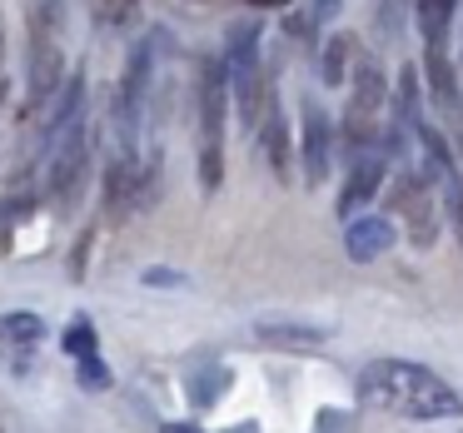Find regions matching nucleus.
I'll list each match as a JSON object with an SVG mask.
<instances>
[{"label":"nucleus","instance_id":"cd10ccee","mask_svg":"<svg viewBox=\"0 0 463 433\" xmlns=\"http://www.w3.org/2000/svg\"><path fill=\"white\" fill-rule=\"evenodd\" d=\"M234 433H254V423H240V428H234Z\"/></svg>","mask_w":463,"mask_h":433},{"label":"nucleus","instance_id":"f3484780","mask_svg":"<svg viewBox=\"0 0 463 433\" xmlns=\"http://www.w3.org/2000/svg\"><path fill=\"white\" fill-rule=\"evenodd\" d=\"M373 35L393 45L403 35V0H373Z\"/></svg>","mask_w":463,"mask_h":433},{"label":"nucleus","instance_id":"5701e85b","mask_svg":"<svg viewBox=\"0 0 463 433\" xmlns=\"http://www.w3.org/2000/svg\"><path fill=\"white\" fill-rule=\"evenodd\" d=\"M289 35L294 41H304V45H314L319 35H314V15H289Z\"/></svg>","mask_w":463,"mask_h":433},{"label":"nucleus","instance_id":"0eeeda50","mask_svg":"<svg viewBox=\"0 0 463 433\" xmlns=\"http://www.w3.org/2000/svg\"><path fill=\"white\" fill-rule=\"evenodd\" d=\"M294 155H299V174L309 190H319L334 170V155H339V140H334L329 110H324L314 95H304L299 105V130H294Z\"/></svg>","mask_w":463,"mask_h":433},{"label":"nucleus","instance_id":"39448f33","mask_svg":"<svg viewBox=\"0 0 463 433\" xmlns=\"http://www.w3.org/2000/svg\"><path fill=\"white\" fill-rule=\"evenodd\" d=\"M224 71H230V100H234V110H240V125L244 130H260L274 71H264L260 31H254V25H234L230 45H224Z\"/></svg>","mask_w":463,"mask_h":433},{"label":"nucleus","instance_id":"a878e982","mask_svg":"<svg viewBox=\"0 0 463 433\" xmlns=\"http://www.w3.org/2000/svg\"><path fill=\"white\" fill-rule=\"evenodd\" d=\"M334 5H339V0H314V15H329Z\"/></svg>","mask_w":463,"mask_h":433},{"label":"nucleus","instance_id":"f257e3e1","mask_svg":"<svg viewBox=\"0 0 463 433\" xmlns=\"http://www.w3.org/2000/svg\"><path fill=\"white\" fill-rule=\"evenodd\" d=\"M354 393H359L364 409L399 413V419H419V423L463 413V393L443 373L409 359H369L354 379Z\"/></svg>","mask_w":463,"mask_h":433},{"label":"nucleus","instance_id":"b1692460","mask_svg":"<svg viewBox=\"0 0 463 433\" xmlns=\"http://www.w3.org/2000/svg\"><path fill=\"white\" fill-rule=\"evenodd\" d=\"M145 284H184L180 274H170V269H150L145 274Z\"/></svg>","mask_w":463,"mask_h":433},{"label":"nucleus","instance_id":"aec40b11","mask_svg":"<svg viewBox=\"0 0 463 433\" xmlns=\"http://www.w3.org/2000/svg\"><path fill=\"white\" fill-rule=\"evenodd\" d=\"M75 379H80L85 393H105V389L115 383V373L105 369V359L95 353V359H80V363H75Z\"/></svg>","mask_w":463,"mask_h":433},{"label":"nucleus","instance_id":"f03ea898","mask_svg":"<svg viewBox=\"0 0 463 433\" xmlns=\"http://www.w3.org/2000/svg\"><path fill=\"white\" fill-rule=\"evenodd\" d=\"M65 90V0H25V105L45 110Z\"/></svg>","mask_w":463,"mask_h":433},{"label":"nucleus","instance_id":"412c9836","mask_svg":"<svg viewBox=\"0 0 463 433\" xmlns=\"http://www.w3.org/2000/svg\"><path fill=\"white\" fill-rule=\"evenodd\" d=\"M319 433H354V419L339 409H319Z\"/></svg>","mask_w":463,"mask_h":433},{"label":"nucleus","instance_id":"c85d7f7f","mask_svg":"<svg viewBox=\"0 0 463 433\" xmlns=\"http://www.w3.org/2000/svg\"><path fill=\"white\" fill-rule=\"evenodd\" d=\"M254 5H284V0H254Z\"/></svg>","mask_w":463,"mask_h":433},{"label":"nucleus","instance_id":"2eb2a0df","mask_svg":"<svg viewBox=\"0 0 463 433\" xmlns=\"http://www.w3.org/2000/svg\"><path fill=\"white\" fill-rule=\"evenodd\" d=\"M230 363H200V369H190V399L194 409H214L220 403V393L230 389Z\"/></svg>","mask_w":463,"mask_h":433},{"label":"nucleus","instance_id":"20e7f679","mask_svg":"<svg viewBox=\"0 0 463 433\" xmlns=\"http://www.w3.org/2000/svg\"><path fill=\"white\" fill-rule=\"evenodd\" d=\"M194 105H200V190L214 194L224 184V110H230V71L224 55L200 61V85H194Z\"/></svg>","mask_w":463,"mask_h":433},{"label":"nucleus","instance_id":"393cba45","mask_svg":"<svg viewBox=\"0 0 463 433\" xmlns=\"http://www.w3.org/2000/svg\"><path fill=\"white\" fill-rule=\"evenodd\" d=\"M160 433H204L200 423H180V419H170V423H160Z\"/></svg>","mask_w":463,"mask_h":433},{"label":"nucleus","instance_id":"c756f323","mask_svg":"<svg viewBox=\"0 0 463 433\" xmlns=\"http://www.w3.org/2000/svg\"><path fill=\"white\" fill-rule=\"evenodd\" d=\"M458 71H463V51H458Z\"/></svg>","mask_w":463,"mask_h":433},{"label":"nucleus","instance_id":"9b49d317","mask_svg":"<svg viewBox=\"0 0 463 433\" xmlns=\"http://www.w3.org/2000/svg\"><path fill=\"white\" fill-rule=\"evenodd\" d=\"M393 240H399V230H393L389 214H359V220L344 224V254H349L354 264L383 259V254L393 249Z\"/></svg>","mask_w":463,"mask_h":433},{"label":"nucleus","instance_id":"9d476101","mask_svg":"<svg viewBox=\"0 0 463 433\" xmlns=\"http://www.w3.org/2000/svg\"><path fill=\"white\" fill-rule=\"evenodd\" d=\"M389 155L383 150H369L364 160L349 165V174H344V190H339V220H354V214L364 210V204L373 200V194L383 190V180H389Z\"/></svg>","mask_w":463,"mask_h":433},{"label":"nucleus","instance_id":"a211bd4d","mask_svg":"<svg viewBox=\"0 0 463 433\" xmlns=\"http://www.w3.org/2000/svg\"><path fill=\"white\" fill-rule=\"evenodd\" d=\"M61 344H65V353H71L75 363H80V359H95V353H100V344H95V329H90L85 319H75L71 329L61 334Z\"/></svg>","mask_w":463,"mask_h":433},{"label":"nucleus","instance_id":"4be33fe9","mask_svg":"<svg viewBox=\"0 0 463 433\" xmlns=\"http://www.w3.org/2000/svg\"><path fill=\"white\" fill-rule=\"evenodd\" d=\"M449 210H453V224H458V244H463V180L458 174L449 180Z\"/></svg>","mask_w":463,"mask_h":433},{"label":"nucleus","instance_id":"6e6552de","mask_svg":"<svg viewBox=\"0 0 463 433\" xmlns=\"http://www.w3.org/2000/svg\"><path fill=\"white\" fill-rule=\"evenodd\" d=\"M260 155L264 165H269V174L279 184L294 180V165H299V155H294V130H289V115H284L279 105V80L269 85V100H264V120H260Z\"/></svg>","mask_w":463,"mask_h":433},{"label":"nucleus","instance_id":"7ed1b4c3","mask_svg":"<svg viewBox=\"0 0 463 433\" xmlns=\"http://www.w3.org/2000/svg\"><path fill=\"white\" fill-rule=\"evenodd\" d=\"M458 15V0H413V25L423 41V85H429L433 105L449 120L463 115V95H458V65L449 55V31Z\"/></svg>","mask_w":463,"mask_h":433},{"label":"nucleus","instance_id":"ddd939ff","mask_svg":"<svg viewBox=\"0 0 463 433\" xmlns=\"http://www.w3.org/2000/svg\"><path fill=\"white\" fill-rule=\"evenodd\" d=\"M359 41H354V31H334L329 41H324L319 51V80L324 85H344L354 80V71H359Z\"/></svg>","mask_w":463,"mask_h":433},{"label":"nucleus","instance_id":"dca6fc26","mask_svg":"<svg viewBox=\"0 0 463 433\" xmlns=\"http://www.w3.org/2000/svg\"><path fill=\"white\" fill-rule=\"evenodd\" d=\"M393 125H413L419 130L423 115H419V65H403L399 71V85H393Z\"/></svg>","mask_w":463,"mask_h":433},{"label":"nucleus","instance_id":"4468645a","mask_svg":"<svg viewBox=\"0 0 463 433\" xmlns=\"http://www.w3.org/2000/svg\"><path fill=\"white\" fill-rule=\"evenodd\" d=\"M35 204H41V194H35L31 184H15V190L0 200V249H11L15 230H25V220L35 214Z\"/></svg>","mask_w":463,"mask_h":433},{"label":"nucleus","instance_id":"423d86ee","mask_svg":"<svg viewBox=\"0 0 463 433\" xmlns=\"http://www.w3.org/2000/svg\"><path fill=\"white\" fill-rule=\"evenodd\" d=\"M85 180H90V130H85V125H75V130H65L61 140L51 145L45 190H51L55 210L75 214V204H80V194H85Z\"/></svg>","mask_w":463,"mask_h":433},{"label":"nucleus","instance_id":"1a4fd4ad","mask_svg":"<svg viewBox=\"0 0 463 433\" xmlns=\"http://www.w3.org/2000/svg\"><path fill=\"white\" fill-rule=\"evenodd\" d=\"M45 344V319L31 309H15V314H0V369L5 373H25L35 363Z\"/></svg>","mask_w":463,"mask_h":433},{"label":"nucleus","instance_id":"f8f14e48","mask_svg":"<svg viewBox=\"0 0 463 433\" xmlns=\"http://www.w3.org/2000/svg\"><path fill=\"white\" fill-rule=\"evenodd\" d=\"M254 339L279 353H314L329 344V329L324 324H304V319H260L254 324Z\"/></svg>","mask_w":463,"mask_h":433},{"label":"nucleus","instance_id":"6ab92c4d","mask_svg":"<svg viewBox=\"0 0 463 433\" xmlns=\"http://www.w3.org/2000/svg\"><path fill=\"white\" fill-rule=\"evenodd\" d=\"M135 11H140V0H95V21H100L105 31H120V25H130Z\"/></svg>","mask_w":463,"mask_h":433},{"label":"nucleus","instance_id":"bb28decb","mask_svg":"<svg viewBox=\"0 0 463 433\" xmlns=\"http://www.w3.org/2000/svg\"><path fill=\"white\" fill-rule=\"evenodd\" d=\"M0 61H5V25H0Z\"/></svg>","mask_w":463,"mask_h":433}]
</instances>
